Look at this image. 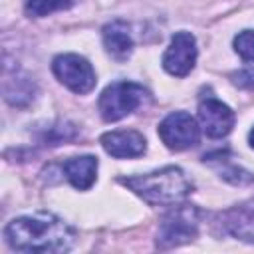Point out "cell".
<instances>
[{
	"label": "cell",
	"instance_id": "obj_1",
	"mask_svg": "<svg viewBox=\"0 0 254 254\" xmlns=\"http://www.w3.org/2000/svg\"><path fill=\"white\" fill-rule=\"evenodd\" d=\"M6 242L20 252H65L75 240V232L52 212H36L8 222Z\"/></svg>",
	"mask_w": 254,
	"mask_h": 254
},
{
	"label": "cell",
	"instance_id": "obj_2",
	"mask_svg": "<svg viewBox=\"0 0 254 254\" xmlns=\"http://www.w3.org/2000/svg\"><path fill=\"white\" fill-rule=\"evenodd\" d=\"M121 183L151 204H175L192 190L190 181L179 167H165L161 171L125 177Z\"/></svg>",
	"mask_w": 254,
	"mask_h": 254
},
{
	"label": "cell",
	"instance_id": "obj_3",
	"mask_svg": "<svg viewBox=\"0 0 254 254\" xmlns=\"http://www.w3.org/2000/svg\"><path fill=\"white\" fill-rule=\"evenodd\" d=\"M147 89L133 81H115L99 95V113L105 121H119L133 113L147 99Z\"/></svg>",
	"mask_w": 254,
	"mask_h": 254
},
{
	"label": "cell",
	"instance_id": "obj_4",
	"mask_svg": "<svg viewBox=\"0 0 254 254\" xmlns=\"http://www.w3.org/2000/svg\"><path fill=\"white\" fill-rule=\"evenodd\" d=\"M198 220H200V212L192 204H183V206L173 208L159 226L157 246L175 248V246H181L192 240L198 230Z\"/></svg>",
	"mask_w": 254,
	"mask_h": 254
},
{
	"label": "cell",
	"instance_id": "obj_5",
	"mask_svg": "<svg viewBox=\"0 0 254 254\" xmlns=\"http://www.w3.org/2000/svg\"><path fill=\"white\" fill-rule=\"evenodd\" d=\"M52 69H54V75L67 87L71 89L73 93H89L97 79H95V71L91 67V64L77 56V54H62L54 60L52 64Z\"/></svg>",
	"mask_w": 254,
	"mask_h": 254
},
{
	"label": "cell",
	"instance_id": "obj_6",
	"mask_svg": "<svg viewBox=\"0 0 254 254\" xmlns=\"http://www.w3.org/2000/svg\"><path fill=\"white\" fill-rule=\"evenodd\" d=\"M198 135H200V131H198L194 117H190L185 111L169 113L159 125L161 141L173 151H185V149L192 147L198 141Z\"/></svg>",
	"mask_w": 254,
	"mask_h": 254
},
{
	"label": "cell",
	"instance_id": "obj_7",
	"mask_svg": "<svg viewBox=\"0 0 254 254\" xmlns=\"http://www.w3.org/2000/svg\"><path fill=\"white\" fill-rule=\"evenodd\" d=\"M196 62V40L190 32H177L163 54V67L177 77H185Z\"/></svg>",
	"mask_w": 254,
	"mask_h": 254
},
{
	"label": "cell",
	"instance_id": "obj_8",
	"mask_svg": "<svg viewBox=\"0 0 254 254\" xmlns=\"http://www.w3.org/2000/svg\"><path fill=\"white\" fill-rule=\"evenodd\" d=\"M198 119L204 133L212 139H220L234 127V111L220 99L206 95L198 103Z\"/></svg>",
	"mask_w": 254,
	"mask_h": 254
},
{
	"label": "cell",
	"instance_id": "obj_9",
	"mask_svg": "<svg viewBox=\"0 0 254 254\" xmlns=\"http://www.w3.org/2000/svg\"><path fill=\"white\" fill-rule=\"evenodd\" d=\"M103 149L115 159H133L145 153V137L139 131L123 129V131H109L101 135Z\"/></svg>",
	"mask_w": 254,
	"mask_h": 254
},
{
	"label": "cell",
	"instance_id": "obj_10",
	"mask_svg": "<svg viewBox=\"0 0 254 254\" xmlns=\"http://www.w3.org/2000/svg\"><path fill=\"white\" fill-rule=\"evenodd\" d=\"M103 46L113 60L125 62L133 50V40H131V32H129L127 22H123V20L109 22L103 28Z\"/></svg>",
	"mask_w": 254,
	"mask_h": 254
},
{
	"label": "cell",
	"instance_id": "obj_11",
	"mask_svg": "<svg viewBox=\"0 0 254 254\" xmlns=\"http://www.w3.org/2000/svg\"><path fill=\"white\" fill-rule=\"evenodd\" d=\"M64 173L75 189L87 190L95 183V177H97V159L91 155L71 157L64 163Z\"/></svg>",
	"mask_w": 254,
	"mask_h": 254
},
{
	"label": "cell",
	"instance_id": "obj_12",
	"mask_svg": "<svg viewBox=\"0 0 254 254\" xmlns=\"http://www.w3.org/2000/svg\"><path fill=\"white\" fill-rule=\"evenodd\" d=\"M222 226L238 240L254 242V208L234 206L222 214Z\"/></svg>",
	"mask_w": 254,
	"mask_h": 254
},
{
	"label": "cell",
	"instance_id": "obj_13",
	"mask_svg": "<svg viewBox=\"0 0 254 254\" xmlns=\"http://www.w3.org/2000/svg\"><path fill=\"white\" fill-rule=\"evenodd\" d=\"M4 95L12 105H26L34 97V85L28 77H18L16 81L6 79L4 83Z\"/></svg>",
	"mask_w": 254,
	"mask_h": 254
},
{
	"label": "cell",
	"instance_id": "obj_14",
	"mask_svg": "<svg viewBox=\"0 0 254 254\" xmlns=\"http://www.w3.org/2000/svg\"><path fill=\"white\" fill-rule=\"evenodd\" d=\"M218 163H220V177H222L224 181H228V183H232V185H246V183H252L254 177H252L248 171L240 169L238 165L228 163L224 155L218 157Z\"/></svg>",
	"mask_w": 254,
	"mask_h": 254
},
{
	"label": "cell",
	"instance_id": "obj_15",
	"mask_svg": "<svg viewBox=\"0 0 254 254\" xmlns=\"http://www.w3.org/2000/svg\"><path fill=\"white\" fill-rule=\"evenodd\" d=\"M69 0H28L26 2V12L30 16H46L56 10L67 8Z\"/></svg>",
	"mask_w": 254,
	"mask_h": 254
},
{
	"label": "cell",
	"instance_id": "obj_16",
	"mask_svg": "<svg viewBox=\"0 0 254 254\" xmlns=\"http://www.w3.org/2000/svg\"><path fill=\"white\" fill-rule=\"evenodd\" d=\"M234 50L244 62H254V30H244L234 38Z\"/></svg>",
	"mask_w": 254,
	"mask_h": 254
},
{
	"label": "cell",
	"instance_id": "obj_17",
	"mask_svg": "<svg viewBox=\"0 0 254 254\" xmlns=\"http://www.w3.org/2000/svg\"><path fill=\"white\" fill-rule=\"evenodd\" d=\"M232 83L238 85V87H244V89H254V65L250 67H244L240 71H234L230 75Z\"/></svg>",
	"mask_w": 254,
	"mask_h": 254
},
{
	"label": "cell",
	"instance_id": "obj_18",
	"mask_svg": "<svg viewBox=\"0 0 254 254\" xmlns=\"http://www.w3.org/2000/svg\"><path fill=\"white\" fill-rule=\"evenodd\" d=\"M248 141H250V145H252V149H254V127H252L250 133H248Z\"/></svg>",
	"mask_w": 254,
	"mask_h": 254
}]
</instances>
